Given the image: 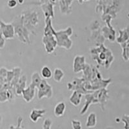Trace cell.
<instances>
[{
    "instance_id": "cell-1",
    "label": "cell",
    "mask_w": 129,
    "mask_h": 129,
    "mask_svg": "<svg viewBox=\"0 0 129 129\" xmlns=\"http://www.w3.org/2000/svg\"><path fill=\"white\" fill-rule=\"evenodd\" d=\"M72 34V30L71 26L59 32L53 31V35L56 36L57 45L61 47H64L65 49H70L72 45V41L69 39V37Z\"/></svg>"
},
{
    "instance_id": "cell-2",
    "label": "cell",
    "mask_w": 129,
    "mask_h": 129,
    "mask_svg": "<svg viewBox=\"0 0 129 129\" xmlns=\"http://www.w3.org/2000/svg\"><path fill=\"white\" fill-rule=\"evenodd\" d=\"M38 88V98L39 100L47 98L49 99L52 96V87L45 79H42Z\"/></svg>"
},
{
    "instance_id": "cell-3",
    "label": "cell",
    "mask_w": 129,
    "mask_h": 129,
    "mask_svg": "<svg viewBox=\"0 0 129 129\" xmlns=\"http://www.w3.org/2000/svg\"><path fill=\"white\" fill-rule=\"evenodd\" d=\"M43 42L45 45L46 52L48 54L52 52L57 46V41L53 35L44 36L43 38Z\"/></svg>"
},
{
    "instance_id": "cell-4",
    "label": "cell",
    "mask_w": 129,
    "mask_h": 129,
    "mask_svg": "<svg viewBox=\"0 0 129 129\" xmlns=\"http://www.w3.org/2000/svg\"><path fill=\"white\" fill-rule=\"evenodd\" d=\"M2 34L6 39L13 38L15 34L14 27L12 24H5L0 21Z\"/></svg>"
},
{
    "instance_id": "cell-5",
    "label": "cell",
    "mask_w": 129,
    "mask_h": 129,
    "mask_svg": "<svg viewBox=\"0 0 129 129\" xmlns=\"http://www.w3.org/2000/svg\"><path fill=\"white\" fill-rule=\"evenodd\" d=\"M35 87H32V85H30L28 88H25L22 91V95L24 100L26 102L28 103L33 100L35 96Z\"/></svg>"
},
{
    "instance_id": "cell-6",
    "label": "cell",
    "mask_w": 129,
    "mask_h": 129,
    "mask_svg": "<svg viewBox=\"0 0 129 129\" xmlns=\"http://www.w3.org/2000/svg\"><path fill=\"white\" fill-rule=\"evenodd\" d=\"M45 113L46 110L45 109H32L30 113V119L34 123H37L39 119L41 118Z\"/></svg>"
},
{
    "instance_id": "cell-7",
    "label": "cell",
    "mask_w": 129,
    "mask_h": 129,
    "mask_svg": "<svg viewBox=\"0 0 129 129\" xmlns=\"http://www.w3.org/2000/svg\"><path fill=\"white\" fill-rule=\"evenodd\" d=\"M65 110H66V104L63 101H60L55 106L54 109V114L57 117H61L64 114Z\"/></svg>"
},
{
    "instance_id": "cell-8",
    "label": "cell",
    "mask_w": 129,
    "mask_h": 129,
    "mask_svg": "<svg viewBox=\"0 0 129 129\" xmlns=\"http://www.w3.org/2000/svg\"><path fill=\"white\" fill-rule=\"evenodd\" d=\"M97 116L95 112L90 113L87 117V121L85 123L87 128H94L96 126Z\"/></svg>"
},
{
    "instance_id": "cell-9",
    "label": "cell",
    "mask_w": 129,
    "mask_h": 129,
    "mask_svg": "<svg viewBox=\"0 0 129 129\" xmlns=\"http://www.w3.org/2000/svg\"><path fill=\"white\" fill-rule=\"evenodd\" d=\"M42 9L45 14L46 18H50L54 16V11H53V4L52 3H46L42 5Z\"/></svg>"
},
{
    "instance_id": "cell-10",
    "label": "cell",
    "mask_w": 129,
    "mask_h": 129,
    "mask_svg": "<svg viewBox=\"0 0 129 129\" xmlns=\"http://www.w3.org/2000/svg\"><path fill=\"white\" fill-rule=\"evenodd\" d=\"M64 76V73L62 69L59 68H56L54 69V73H52V76L54 80L56 82H60Z\"/></svg>"
},
{
    "instance_id": "cell-11",
    "label": "cell",
    "mask_w": 129,
    "mask_h": 129,
    "mask_svg": "<svg viewBox=\"0 0 129 129\" xmlns=\"http://www.w3.org/2000/svg\"><path fill=\"white\" fill-rule=\"evenodd\" d=\"M81 96H82L81 94L78 93L76 91H75L73 93V94H72L71 96V98H70L69 101H70V102H71L72 105H74V106L77 107V106L79 105V103H80Z\"/></svg>"
},
{
    "instance_id": "cell-12",
    "label": "cell",
    "mask_w": 129,
    "mask_h": 129,
    "mask_svg": "<svg viewBox=\"0 0 129 129\" xmlns=\"http://www.w3.org/2000/svg\"><path fill=\"white\" fill-rule=\"evenodd\" d=\"M41 78L40 74L38 72H35L32 74V77H31V83L30 85H32V87H36L38 86L39 84L41 81Z\"/></svg>"
},
{
    "instance_id": "cell-13",
    "label": "cell",
    "mask_w": 129,
    "mask_h": 129,
    "mask_svg": "<svg viewBox=\"0 0 129 129\" xmlns=\"http://www.w3.org/2000/svg\"><path fill=\"white\" fill-rule=\"evenodd\" d=\"M40 76L43 78V79H48L52 77V72L50 69L47 66H44L41 69Z\"/></svg>"
},
{
    "instance_id": "cell-14",
    "label": "cell",
    "mask_w": 129,
    "mask_h": 129,
    "mask_svg": "<svg viewBox=\"0 0 129 129\" xmlns=\"http://www.w3.org/2000/svg\"><path fill=\"white\" fill-rule=\"evenodd\" d=\"M74 61L77 62V63H78H78L81 62L82 63H85V57H84V56H76L74 59ZM79 65H80V63L78 64V66H77L74 69V71L76 69H77V71H76V72H79V71H80V69H79Z\"/></svg>"
},
{
    "instance_id": "cell-15",
    "label": "cell",
    "mask_w": 129,
    "mask_h": 129,
    "mask_svg": "<svg viewBox=\"0 0 129 129\" xmlns=\"http://www.w3.org/2000/svg\"><path fill=\"white\" fill-rule=\"evenodd\" d=\"M71 125H72V129H82L81 122L79 120L72 119V121H71Z\"/></svg>"
},
{
    "instance_id": "cell-16",
    "label": "cell",
    "mask_w": 129,
    "mask_h": 129,
    "mask_svg": "<svg viewBox=\"0 0 129 129\" xmlns=\"http://www.w3.org/2000/svg\"><path fill=\"white\" fill-rule=\"evenodd\" d=\"M52 125V121L50 118H46L43 121V129H51Z\"/></svg>"
},
{
    "instance_id": "cell-17",
    "label": "cell",
    "mask_w": 129,
    "mask_h": 129,
    "mask_svg": "<svg viewBox=\"0 0 129 129\" xmlns=\"http://www.w3.org/2000/svg\"><path fill=\"white\" fill-rule=\"evenodd\" d=\"M123 123H125L124 129H128V114H125L121 119Z\"/></svg>"
},
{
    "instance_id": "cell-18",
    "label": "cell",
    "mask_w": 129,
    "mask_h": 129,
    "mask_svg": "<svg viewBox=\"0 0 129 129\" xmlns=\"http://www.w3.org/2000/svg\"><path fill=\"white\" fill-rule=\"evenodd\" d=\"M18 5L17 0H9L7 2V6L10 9H14Z\"/></svg>"
},
{
    "instance_id": "cell-19",
    "label": "cell",
    "mask_w": 129,
    "mask_h": 129,
    "mask_svg": "<svg viewBox=\"0 0 129 129\" xmlns=\"http://www.w3.org/2000/svg\"><path fill=\"white\" fill-rule=\"evenodd\" d=\"M18 3L20 5H22L24 3V0H18Z\"/></svg>"
},
{
    "instance_id": "cell-20",
    "label": "cell",
    "mask_w": 129,
    "mask_h": 129,
    "mask_svg": "<svg viewBox=\"0 0 129 129\" xmlns=\"http://www.w3.org/2000/svg\"><path fill=\"white\" fill-rule=\"evenodd\" d=\"M116 123H119V122H120V119L119 118H116Z\"/></svg>"
},
{
    "instance_id": "cell-21",
    "label": "cell",
    "mask_w": 129,
    "mask_h": 129,
    "mask_svg": "<svg viewBox=\"0 0 129 129\" xmlns=\"http://www.w3.org/2000/svg\"><path fill=\"white\" fill-rule=\"evenodd\" d=\"M78 2L79 3H82L83 2V0H78Z\"/></svg>"
},
{
    "instance_id": "cell-22",
    "label": "cell",
    "mask_w": 129,
    "mask_h": 129,
    "mask_svg": "<svg viewBox=\"0 0 129 129\" xmlns=\"http://www.w3.org/2000/svg\"><path fill=\"white\" fill-rule=\"evenodd\" d=\"M2 116H0V123H1V121H2Z\"/></svg>"
},
{
    "instance_id": "cell-23",
    "label": "cell",
    "mask_w": 129,
    "mask_h": 129,
    "mask_svg": "<svg viewBox=\"0 0 129 129\" xmlns=\"http://www.w3.org/2000/svg\"><path fill=\"white\" fill-rule=\"evenodd\" d=\"M107 129H114V128H110V127H109V128H107Z\"/></svg>"
},
{
    "instance_id": "cell-24",
    "label": "cell",
    "mask_w": 129,
    "mask_h": 129,
    "mask_svg": "<svg viewBox=\"0 0 129 129\" xmlns=\"http://www.w3.org/2000/svg\"><path fill=\"white\" fill-rule=\"evenodd\" d=\"M87 1H90V0H83V2H87Z\"/></svg>"
}]
</instances>
